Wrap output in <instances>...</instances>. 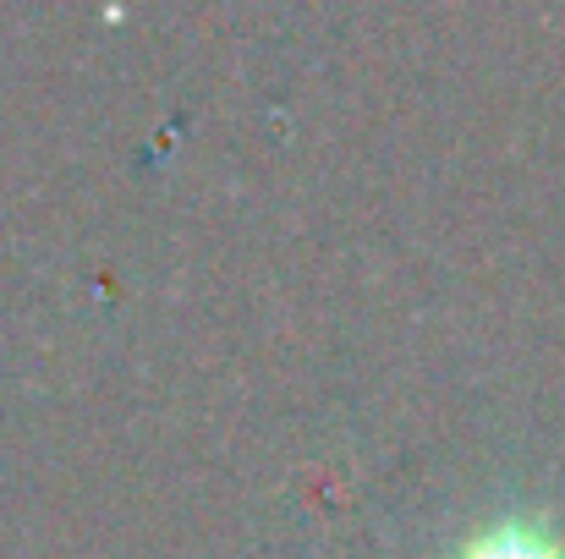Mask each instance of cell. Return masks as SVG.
Listing matches in <instances>:
<instances>
[{"mask_svg": "<svg viewBox=\"0 0 565 559\" xmlns=\"http://www.w3.org/2000/svg\"><path fill=\"white\" fill-rule=\"evenodd\" d=\"M450 559H565V538L544 516H494L472 527Z\"/></svg>", "mask_w": 565, "mask_h": 559, "instance_id": "6da1fadb", "label": "cell"}]
</instances>
